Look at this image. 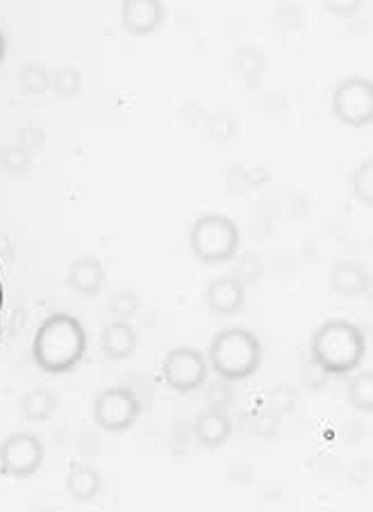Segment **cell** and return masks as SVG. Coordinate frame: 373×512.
<instances>
[{
    "label": "cell",
    "mask_w": 373,
    "mask_h": 512,
    "mask_svg": "<svg viewBox=\"0 0 373 512\" xmlns=\"http://www.w3.org/2000/svg\"><path fill=\"white\" fill-rule=\"evenodd\" d=\"M87 353V333L80 321L55 312L39 326L32 340V358L46 374H66L76 369Z\"/></svg>",
    "instance_id": "obj_1"
},
{
    "label": "cell",
    "mask_w": 373,
    "mask_h": 512,
    "mask_svg": "<svg viewBox=\"0 0 373 512\" xmlns=\"http://www.w3.org/2000/svg\"><path fill=\"white\" fill-rule=\"evenodd\" d=\"M312 362L323 374H351L362 365L367 355V340L362 330L346 319H330L314 330Z\"/></svg>",
    "instance_id": "obj_2"
},
{
    "label": "cell",
    "mask_w": 373,
    "mask_h": 512,
    "mask_svg": "<svg viewBox=\"0 0 373 512\" xmlns=\"http://www.w3.org/2000/svg\"><path fill=\"white\" fill-rule=\"evenodd\" d=\"M262 362V344L251 330L226 328L210 344V367L223 381L237 383L253 376Z\"/></svg>",
    "instance_id": "obj_3"
},
{
    "label": "cell",
    "mask_w": 373,
    "mask_h": 512,
    "mask_svg": "<svg viewBox=\"0 0 373 512\" xmlns=\"http://www.w3.org/2000/svg\"><path fill=\"white\" fill-rule=\"evenodd\" d=\"M189 242H192V251L198 260L205 264H221L235 258L242 235H239L235 221L226 214L210 212L194 221Z\"/></svg>",
    "instance_id": "obj_4"
},
{
    "label": "cell",
    "mask_w": 373,
    "mask_h": 512,
    "mask_svg": "<svg viewBox=\"0 0 373 512\" xmlns=\"http://www.w3.org/2000/svg\"><path fill=\"white\" fill-rule=\"evenodd\" d=\"M335 117L351 128H367L373 121V85L369 78L342 80L333 94Z\"/></svg>",
    "instance_id": "obj_5"
},
{
    "label": "cell",
    "mask_w": 373,
    "mask_h": 512,
    "mask_svg": "<svg viewBox=\"0 0 373 512\" xmlns=\"http://www.w3.org/2000/svg\"><path fill=\"white\" fill-rule=\"evenodd\" d=\"M139 412H142V403L130 387H107L94 401V421L110 433L128 431L137 421Z\"/></svg>",
    "instance_id": "obj_6"
},
{
    "label": "cell",
    "mask_w": 373,
    "mask_h": 512,
    "mask_svg": "<svg viewBox=\"0 0 373 512\" xmlns=\"http://www.w3.org/2000/svg\"><path fill=\"white\" fill-rule=\"evenodd\" d=\"M44 462V444L32 433H12L0 444V472L10 478H30Z\"/></svg>",
    "instance_id": "obj_7"
},
{
    "label": "cell",
    "mask_w": 373,
    "mask_h": 512,
    "mask_svg": "<svg viewBox=\"0 0 373 512\" xmlns=\"http://www.w3.org/2000/svg\"><path fill=\"white\" fill-rule=\"evenodd\" d=\"M162 378L176 392L198 390L207 378L205 355L194 346L173 349L162 362Z\"/></svg>",
    "instance_id": "obj_8"
},
{
    "label": "cell",
    "mask_w": 373,
    "mask_h": 512,
    "mask_svg": "<svg viewBox=\"0 0 373 512\" xmlns=\"http://www.w3.org/2000/svg\"><path fill=\"white\" fill-rule=\"evenodd\" d=\"M167 10L160 0H126L121 5V19L128 32L137 37L151 35L162 26Z\"/></svg>",
    "instance_id": "obj_9"
},
{
    "label": "cell",
    "mask_w": 373,
    "mask_h": 512,
    "mask_svg": "<svg viewBox=\"0 0 373 512\" xmlns=\"http://www.w3.org/2000/svg\"><path fill=\"white\" fill-rule=\"evenodd\" d=\"M246 289L237 276H219L207 287V305L214 315L230 317L244 308Z\"/></svg>",
    "instance_id": "obj_10"
},
{
    "label": "cell",
    "mask_w": 373,
    "mask_h": 512,
    "mask_svg": "<svg viewBox=\"0 0 373 512\" xmlns=\"http://www.w3.org/2000/svg\"><path fill=\"white\" fill-rule=\"evenodd\" d=\"M232 433V421L223 408H207L194 419V437L207 449H217Z\"/></svg>",
    "instance_id": "obj_11"
},
{
    "label": "cell",
    "mask_w": 373,
    "mask_h": 512,
    "mask_svg": "<svg viewBox=\"0 0 373 512\" xmlns=\"http://www.w3.org/2000/svg\"><path fill=\"white\" fill-rule=\"evenodd\" d=\"M105 283V271L103 264L98 262L91 255H82L71 262L69 274H66V285H69L73 292L85 294V296H96L101 292Z\"/></svg>",
    "instance_id": "obj_12"
},
{
    "label": "cell",
    "mask_w": 373,
    "mask_h": 512,
    "mask_svg": "<svg viewBox=\"0 0 373 512\" xmlns=\"http://www.w3.org/2000/svg\"><path fill=\"white\" fill-rule=\"evenodd\" d=\"M330 287L342 296H364L371 289V276L362 264L353 260H342L333 267L330 274Z\"/></svg>",
    "instance_id": "obj_13"
},
{
    "label": "cell",
    "mask_w": 373,
    "mask_h": 512,
    "mask_svg": "<svg viewBox=\"0 0 373 512\" xmlns=\"http://www.w3.org/2000/svg\"><path fill=\"white\" fill-rule=\"evenodd\" d=\"M101 349L110 360H128L137 349V333L128 321H114L103 330Z\"/></svg>",
    "instance_id": "obj_14"
},
{
    "label": "cell",
    "mask_w": 373,
    "mask_h": 512,
    "mask_svg": "<svg viewBox=\"0 0 373 512\" xmlns=\"http://www.w3.org/2000/svg\"><path fill=\"white\" fill-rule=\"evenodd\" d=\"M66 492L76 501H94L101 492V474L91 465H73L66 474Z\"/></svg>",
    "instance_id": "obj_15"
},
{
    "label": "cell",
    "mask_w": 373,
    "mask_h": 512,
    "mask_svg": "<svg viewBox=\"0 0 373 512\" xmlns=\"http://www.w3.org/2000/svg\"><path fill=\"white\" fill-rule=\"evenodd\" d=\"M55 410H57V396L48 390H41V387L39 390H30L21 399V415L28 421H35V424L51 419Z\"/></svg>",
    "instance_id": "obj_16"
},
{
    "label": "cell",
    "mask_w": 373,
    "mask_h": 512,
    "mask_svg": "<svg viewBox=\"0 0 373 512\" xmlns=\"http://www.w3.org/2000/svg\"><path fill=\"white\" fill-rule=\"evenodd\" d=\"M348 399L358 410L371 412L373 410V374L371 371H362L348 383Z\"/></svg>",
    "instance_id": "obj_17"
},
{
    "label": "cell",
    "mask_w": 373,
    "mask_h": 512,
    "mask_svg": "<svg viewBox=\"0 0 373 512\" xmlns=\"http://www.w3.org/2000/svg\"><path fill=\"white\" fill-rule=\"evenodd\" d=\"M48 85H51V78H48V73L41 69L37 64H28L23 66V71L19 73V87L23 89L26 94H44Z\"/></svg>",
    "instance_id": "obj_18"
},
{
    "label": "cell",
    "mask_w": 373,
    "mask_h": 512,
    "mask_svg": "<svg viewBox=\"0 0 373 512\" xmlns=\"http://www.w3.org/2000/svg\"><path fill=\"white\" fill-rule=\"evenodd\" d=\"M353 189H355V194H358L360 203L371 208V203H373V162L371 160L364 162L362 167L355 171Z\"/></svg>",
    "instance_id": "obj_19"
},
{
    "label": "cell",
    "mask_w": 373,
    "mask_h": 512,
    "mask_svg": "<svg viewBox=\"0 0 373 512\" xmlns=\"http://www.w3.org/2000/svg\"><path fill=\"white\" fill-rule=\"evenodd\" d=\"M0 167L10 173H26L30 169V153L21 146L3 148V153H0Z\"/></svg>",
    "instance_id": "obj_20"
},
{
    "label": "cell",
    "mask_w": 373,
    "mask_h": 512,
    "mask_svg": "<svg viewBox=\"0 0 373 512\" xmlns=\"http://www.w3.org/2000/svg\"><path fill=\"white\" fill-rule=\"evenodd\" d=\"M80 73L78 71H73V69H62V71H57L55 73V78H53V87H55V92L60 94V96H76L78 92H80Z\"/></svg>",
    "instance_id": "obj_21"
},
{
    "label": "cell",
    "mask_w": 373,
    "mask_h": 512,
    "mask_svg": "<svg viewBox=\"0 0 373 512\" xmlns=\"http://www.w3.org/2000/svg\"><path fill=\"white\" fill-rule=\"evenodd\" d=\"M110 310L116 317V321H128L130 317H135L137 312V299L132 292H119L110 301Z\"/></svg>",
    "instance_id": "obj_22"
},
{
    "label": "cell",
    "mask_w": 373,
    "mask_h": 512,
    "mask_svg": "<svg viewBox=\"0 0 373 512\" xmlns=\"http://www.w3.org/2000/svg\"><path fill=\"white\" fill-rule=\"evenodd\" d=\"M39 142H41V132H37L35 135V128L21 130V148H26L28 153H30V148H35Z\"/></svg>",
    "instance_id": "obj_23"
},
{
    "label": "cell",
    "mask_w": 373,
    "mask_h": 512,
    "mask_svg": "<svg viewBox=\"0 0 373 512\" xmlns=\"http://www.w3.org/2000/svg\"><path fill=\"white\" fill-rule=\"evenodd\" d=\"M5 48H7V41H5L3 30H0V62L5 60Z\"/></svg>",
    "instance_id": "obj_24"
},
{
    "label": "cell",
    "mask_w": 373,
    "mask_h": 512,
    "mask_svg": "<svg viewBox=\"0 0 373 512\" xmlns=\"http://www.w3.org/2000/svg\"><path fill=\"white\" fill-rule=\"evenodd\" d=\"M3 303H5V292H3V280H0V315H3Z\"/></svg>",
    "instance_id": "obj_25"
}]
</instances>
